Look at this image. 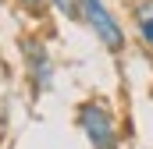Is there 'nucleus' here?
Wrapping results in <instances>:
<instances>
[{
  "label": "nucleus",
  "instance_id": "f03ea898",
  "mask_svg": "<svg viewBox=\"0 0 153 149\" xmlns=\"http://www.w3.org/2000/svg\"><path fill=\"white\" fill-rule=\"evenodd\" d=\"M78 18L89 25V32L100 39L111 53L125 50V29L114 18V11L103 4V0H78Z\"/></svg>",
  "mask_w": 153,
  "mask_h": 149
},
{
  "label": "nucleus",
  "instance_id": "7ed1b4c3",
  "mask_svg": "<svg viewBox=\"0 0 153 149\" xmlns=\"http://www.w3.org/2000/svg\"><path fill=\"white\" fill-rule=\"evenodd\" d=\"M22 57H25V71L32 82V92H46L53 85V60L46 53V46L36 39H22Z\"/></svg>",
  "mask_w": 153,
  "mask_h": 149
},
{
  "label": "nucleus",
  "instance_id": "423d86ee",
  "mask_svg": "<svg viewBox=\"0 0 153 149\" xmlns=\"http://www.w3.org/2000/svg\"><path fill=\"white\" fill-rule=\"evenodd\" d=\"M22 4H25V7H29V11H32V14H39V11H43V4H46V0H22Z\"/></svg>",
  "mask_w": 153,
  "mask_h": 149
},
{
  "label": "nucleus",
  "instance_id": "39448f33",
  "mask_svg": "<svg viewBox=\"0 0 153 149\" xmlns=\"http://www.w3.org/2000/svg\"><path fill=\"white\" fill-rule=\"evenodd\" d=\"M61 14H68V18H78V0H50Z\"/></svg>",
  "mask_w": 153,
  "mask_h": 149
},
{
  "label": "nucleus",
  "instance_id": "20e7f679",
  "mask_svg": "<svg viewBox=\"0 0 153 149\" xmlns=\"http://www.w3.org/2000/svg\"><path fill=\"white\" fill-rule=\"evenodd\" d=\"M135 21H139V36L153 46V0H146V4L135 7Z\"/></svg>",
  "mask_w": 153,
  "mask_h": 149
},
{
  "label": "nucleus",
  "instance_id": "f257e3e1",
  "mask_svg": "<svg viewBox=\"0 0 153 149\" xmlns=\"http://www.w3.org/2000/svg\"><path fill=\"white\" fill-rule=\"evenodd\" d=\"M75 124L93 149H121V142H117V121H114V114H111V107L103 100H96V96L82 100L75 107Z\"/></svg>",
  "mask_w": 153,
  "mask_h": 149
}]
</instances>
